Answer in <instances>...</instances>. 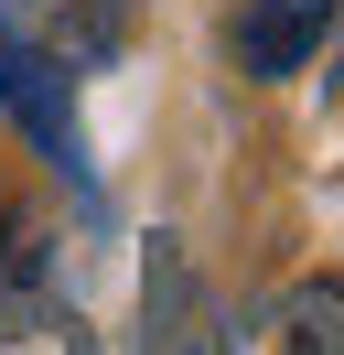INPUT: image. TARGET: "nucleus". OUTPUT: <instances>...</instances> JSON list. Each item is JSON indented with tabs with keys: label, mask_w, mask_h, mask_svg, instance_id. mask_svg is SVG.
I'll return each instance as SVG.
<instances>
[{
	"label": "nucleus",
	"mask_w": 344,
	"mask_h": 355,
	"mask_svg": "<svg viewBox=\"0 0 344 355\" xmlns=\"http://www.w3.org/2000/svg\"><path fill=\"white\" fill-rule=\"evenodd\" d=\"M0 108L22 119V140L33 151H54V173L86 183V130H76V76L54 65V54L22 33V11L0 0Z\"/></svg>",
	"instance_id": "1"
},
{
	"label": "nucleus",
	"mask_w": 344,
	"mask_h": 355,
	"mask_svg": "<svg viewBox=\"0 0 344 355\" xmlns=\"http://www.w3.org/2000/svg\"><path fill=\"white\" fill-rule=\"evenodd\" d=\"M22 11V33H33L43 54H54L64 76H97V65H119V33H129V0H11Z\"/></svg>",
	"instance_id": "2"
},
{
	"label": "nucleus",
	"mask_w": 344,
	"mask_h": 355,
	"mask_svg": "<svg viewBox=\"0 0 344 355\" xmlns=\"http://www.w3.org/2000/svg\"><path fill=\"white\" fill-rule=\"evenodd\" d=\"M334 11L344 0H248V11H237V65L248 76H301L322 54V33H334Z\"/></svg>",
	"instance_id": "3"
},
{
	"label": "nucleus",
	"mask_w": 344,
	"mask_h": 355,
	"mask_svg": "<svg viewBox=\"0 0 344 355\" xmlns=\"http://www.w3.org/2000/svg\"><path fill=\"white\" fill-rule=\"evenodd\" d=\"M140 269H150V334H140V355H237L226 323L194 302V269H183V248H172V237H150Z\"/></svg>",
	"instance_id": "4"
},
{
	"label": "nucleus",
	"mask_w": 344,
	"mask_h": 355,
	"mask_svg": "<svg viewBox=\"0 0 344 355\" xmlns=\"http://www.w3.org/2000/svg\"><path fill=\"white\" fill-rule=\"evenodd\" d=\"M237 355H344V280H301L258 312L248 334H226Z\"/></svg>",
	"instance_id": "5"
},
{
	"label": "nucleus",
	"mask_w": 344,
	"mask_h": 355,
	"mask_svg": "<svg viewBox=\"0 0 344 355\" xmlns=\"http://www.w3.org/2000/svg\"><path fill=\"white\" fill-rule=\"evenodd\" d=\"M0 355H97V334L54 291H33V269H0Z\"/></svg>",
	"instance_id": "6"
}]
</instances>
